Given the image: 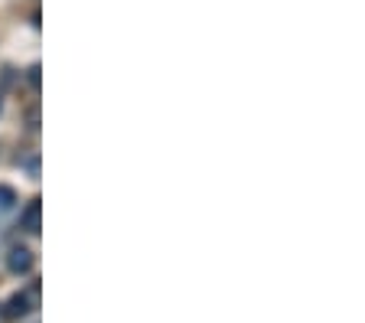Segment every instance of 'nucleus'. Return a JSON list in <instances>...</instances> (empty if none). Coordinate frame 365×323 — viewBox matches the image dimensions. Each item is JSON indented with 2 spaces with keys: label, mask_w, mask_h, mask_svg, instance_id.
<instances>
[{
  "label": "nucleus",
  "mask_w": 365,
  "mask_h": 323,
  "mask_svg": "<svg viewBox=\"0 0 365 323\" xmlns=\"http://www.w3.org/2000/svg\"><path fill=\"white\" fill-rule=\"evenodd\" d=\"M7 268L14 271V275H26V271L33 268V252L30 248H23V245H16L14 252L7 255Z\"/></svg>",
  "instance_id": "obj_1"
},
{
  "label": "nucleus",
  "mask_w": 365,
  "mask_h": 323,
  "mask_svg": "<svg viewBox=\"0 0 365 323\" xmlns=\"http://www.w3.org/2000/svg\"><path fill=\"white\" fill-rule=\"evenodd\" d=\"M39 212H43V206H39V200H33L30 206H26V212H23L20 225L26 232H39Z\"/></svg>",
  "instance_id": "obj_2"
},
{
  "label": "nucleus",
  "mask_w": 365,
  "mask_h": 323,
  "mask_svg": "<svg viewBox=\"0 0 365 323\" xmlns=\"http://www.w3.org/2000/svg\"><path fill=\"white\" fill-rule=\"evenodd\" d=\"M26 310H30V297L26 294H14L7 304V317H23Z\"/></svg>",
  "instance_id": "obj_3"
},
{
  "label": "nucleus",
  "mask_w": 365,
  "mask_h": 323,
  "mask_svg": "<svg viewBox=\"0 0 365 323\" xmlns=\"http://www.w3.org/2000/svg\"><path fill=\"white\" fill-rule=\"evenodd\" d=\"M14 202H16V193L10 190V186H0V212L14 209Z\"/></svg>",
  "instance_id": "obj_4"
},
{
  "label": "nucleus",
  "mask_w": 365,
  "mask_h": 323,
  "mask_svg": "<svg viewBox=\"0 0 365 323\" xmlns=\"http://www.w3.org/2000/svg\"><path fill=\"white\" fill-rule=\"evenodd\" d=\"M30 82L39 88V66H33V69H30Z\"/></svg>",
  "instance_id": "obj_5"
}]
</instances>
